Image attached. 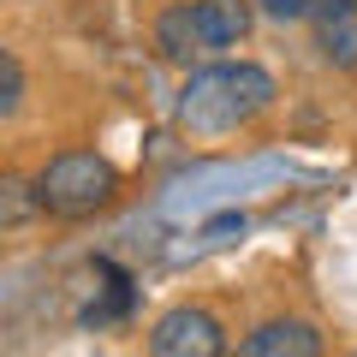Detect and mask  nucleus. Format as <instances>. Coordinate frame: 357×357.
<instances>
[{
    "label": "nucleus",
    "instance_id": "obj_2",
    "mask_svg": "<svg viewBox=\"0 0 357 357\" xmlns=\"http://www.w3.org/2000/svg\"><path fill=\"white\" fill-rule=\"evenodd\" d=\"M30 197H36V208L54 215V220H89V215H102L119 197V167L107 161V155H96V149H66L36 173Z\"/></svg>",
    "mask_w": 357,
    "mask_h": 357
},
{
    "label": "nucleus",
    "instance_id": "obj_6",
    "mask_svg": "<svg viewBox=\"0 0 357 357\" xmlns=\"http://www.w3.org/2000/svg\"><path fill=\"white\" fill-rule=\"evenodd\" d=\"M208 48H238L256 24V0H191Z\"/></svg>",
    "mask_w": 357,
    "mask_h": 357
},
{
    "label": "nucleus",
    "instance_id": "obj_9",
    "mask_svg": "<svg viewBox=\"0 0 357 357\" xmlns=\"http://www.w3.org/2000/svg\"><path fill=\"white\" fill-rule=\"evenodd\" d=\"M18 107H24V72H18V60L6 54V89H0V114L13 119Z\"/></svg>",
    "mask_w": 357,
    "mask_h": 357
},
{
    "label": "nucleus",
    "instance_id": "obj_1",
    "mask_svg": "<svg viewBox=\"0 0 357 357\" xmlns=\"http://www.w3.org/2000/svg\"><path fill=\"white\" fill-rule=\"evenodd\" d=\"M274 107V77L250 60H215V66H197L185 77L173 102V119L191 137H227V131L250 126L256 114Z\"/></svg>",
    "mask_w": 357,
    "mask_h": 357
},
{
    "label": "nucleus",
    "instance_id": "obj_7",
    "mask_svg": "<svg viewBox=\"0 0 357 357\" xmlns=\"http://www.w3.org/2000/svg\"><path fill=\"white\" fill-rule=\"evenodd\" d=\"M155 48H161V60H173V66H191L197 54H208L203 24H197V6H167V13L155 18Z\"/></svg>",
    "mask_w": 357,
    "mask_h": 357
},
{
    "label": "nucleus",
    "instance_id": "obj_4",
    "mask_svg": "<svg viewBox=\"0 0 357 357\" xmlns=\"http://www.w3.org/2000/svg\"><path fill=\"white\" fill-rule=\"evenodd\" d=\"M238 351L244 357H316L321 351V333H316V321L280 316V321H262L256 333H244Z\"/></svg>",
    "mask_w": 357,
    "mask_h": 357
},
{
    "label": "nucleus",
    "instance_id": "obj_5",
    "mask_svg": "<svg viewBox=\"0 0 357 357\" xmlns=\"http://www.w3.org/2000/svg\"><path fill=\"white\" fill-rule=\"evenodd\" d=\"M316 54L333 72H357V0H340L316 18Z\"/></svg>",
    "mask_w": 357,
    "mask_h": 357
},
{
    "label": "nucleus",
    "instance_id": "obj_10",
    "mask_svg": "<svg viewBox=\"0 0 357 357\" xmlns=\"http://www.w3.org/2000/svg\"><path fill=\"white\" fill-rule=\"evenodd\" d=\"M250 232V220L244 215H220V220H208L203 227V244H232V238H244Z\"/></svg>",
    "mask_w": 357,
    "mask_h": 357
},
{
    "label": "nucleus",
    "instance_id": "obj_3",
    "mask_svg": "<svg viewBox=\"0 0 357 357\" xmlns=\"http://www.w3.org/2000/svg\"><path fill=\"white\" fill-rule=\"evenodd\" d=\"M149 351L155 357H220L227 351V328H220L208 310H167L149 328Z\"/></svg>",
    "mask_w": 357,
    "mask_h": 357
},
{
    "label": "nucleus",
    "instance_id": "obj_8",
    "mask_svg": "<svg viewBox=\"0 0 357 357\" xmlns=\"http://www.w3.org/2000/svg\"><path fill=\"white\" fill-rule=\"evenodd\" d=\"M268 18H280V24H298V18H321L328 6H340V0H256Z\"/></svg>",
    "mask_w": 357,
    "mask_h": 357
}]
</instances>
